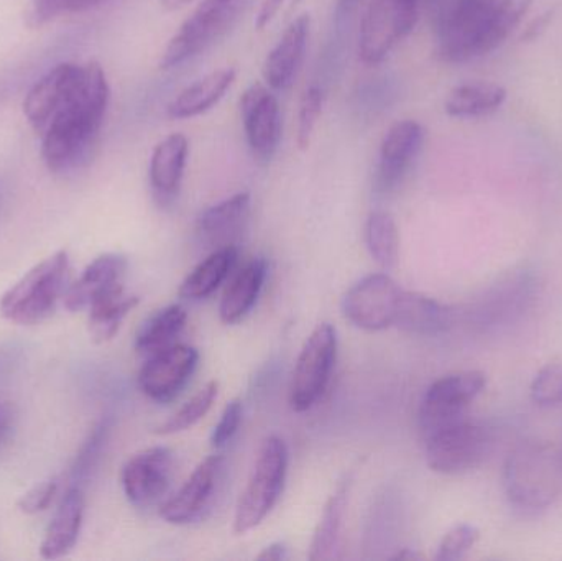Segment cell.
<instances>
[{
    "label": "cell",
    "instance_id": "39",
    "mask_svg": "<svg viewBox=\"0 0 562 561\" xmlns=\"http://www.w3.org/2000/svg\"><path fill=\"white\" fill-rule=\"evenodd\" d=\"M58 478H52V480L36 484V486H33L32 490L26 491V493L20 497V510L25 514L43 513V510L52 506L53 500H55L56 494H58Z\"/></svg>",
    "mask_w": 562,
    "mask_h": 561
},
{
    "label": "cell",
    "instance_id": "35",
    "mask_svg": "<svg viewBox=\"0 0 562 561\" xmlns=\"http://www.w3.org/2000/svg\"><path fill=\"white\" fill-rule=\"evenodd\" d=\"M324 94L321 86L311 85L304 89L301 96L300 111H297V137L296 144L301 150L310 147L311 138H313L314 128L319 121L321 112H323Z\"/></svg>",
    "mask_w": 562,
    "mask_h": 561
},
{
    "label": "cell",
    "instance_id": "3",
    "mask_svg": "<svg viewBox=\"0 0 562 561\" xmlns=\"http://www.w3.org/2000/svg\"><path fill=\"white\" fill-rule=\"evenodd\" d=\"M504 490L521 513H540L557 503L562 491V455L553 445L525 441L504 467Z\"/></svg>",
    "mask_w": 562,
    "mask_h": 561
},
{
    "label": "cell",
    "instance_id": "12",
    "mask_svg": "<svg viewBox=\"0 0 562 561\" xmlns=\"http://www.w3.org/2000/svg\"><path fill=\"white\" fill-rule=\"evenodd\" d=\"M403 289L386 273L357 282L342 300L344 316L357 328L382 332L395 325Z\"/></svg>",
    "mask_w": 562,
    "mask_h": 561
},
{
    "label": "cell",
    "instance_id": "29",
    "mask_svg": "<svg viewBox=\"0 0 562 561\" xmlns=\"http://www.w3.org/2000/svg\"><path fill=\"white\" fill-rule=\"evenodd\" d=\"M138 305V296L127 295L124 287L95 300L89 306V335L95 343L111 341L128 313Z\"/></svg>",
    "mask_w": 562,
    "mask_h": 561
},
{
    "label": "cell",
    "instance_id": "7",
    "mask_svg": "<svg viewBox=\"0 0 562 561\" xmlns=\"http://www.w3.org/2000/svg\"><path fill=\"white\" fill-rule=\"evenodd\" d=\"M425 0H372L359 32V55L379 65L415 30Z\"/></svg>",
    "mask_w": 562,
    "mask_h": 561
},
{
    "label": "cell",
    "instance_id": "24",
    "mask_svg": "<svg viewBox=\"0 0 562 561\" xmlns=\"http://www.w3.org/2000/svg\"><path fill=\"white\" fill-rule=\"evenodd\" d=\"M267 273H269V266L262 257L249 260L236 273L221 300L220 315L223 323L237 325L249 315L262 293Z\"/></svg>",
    "mask_w": 562,
    "mask_h": 561
},
{
    "label": "cell",
    "instance_id": "45",
    "mask_svg": "<svg viewBox=\"0 0 562 561\" xmlns=\"http://www.w3.org/2000/svg\"><path fill=\"white\" fill-rule=\"evenodd\" d=\"M551 13H544V16H541V19L537 20V23H535V26H530L528 29V38H535V36L538 35V33L543 32L544 29L548 26V22H550Z\"/></svg>",
    "mask_w": 562,
    "mask_h": 561
},
{
    "label": "cell",
    "instance_id": "10",
    "mask_svg": "<svg viewBox=\"0 0 562 561\" xmlns=\"http://www.w3.org/2000/svg\"><path fill=\"white\" fill-rule=\"evenodd\" d=\"M337 358L336 329L329 323L317 326L304 343L294 366L290 405L294 412L310 411L323 397Z\"/></svg>",
    "mask_w": 562,
    "mask_h": 561
},
{
    "label": "cell",
    "instance_id": "27",
    "mask_svg": "<svg viewBox=\"0 0 562 561\" xmlns=\"http://www.w3.org/2000/svg\"><path fill=\"white\" fill-rule=\"evenodd\" d=\"M507 101V89L494 82H468L456 86L445 102L451 117L477 119L494 114Z\"/></svg>",
    "mask_w": 562,
    "mask_h": 561
},
{
    "label": "cell",
    "instance_id": "32",
    "mask_svg": "<svg viewBox=\"0 0 562 561\" xmlns=\"http://www.w3.org/2000/svg\"><path fill=\"white\" fill-rule=\"evenodd\" d=\"M217 392H220V384L216 381L207 382L201 391H198L180 411L175 412L165 424L157 427L158 435H173L180 431L188 430V428L196 425L201 418L206 417L207 412L213 407L216 401Z\"/></svg>",
    "mask_w": 562,
    "mask_h": 561
},
{
    "label": "cell",
    "instance_id": "16",
    "mask_svg": "<svg viewBox=\"0 0 562 561\" xmlns=\"http://www.w3.org/2000/svg\"><path fill=\"white\" fill-rule=\"evenodd\" d=\"M224 473V458L207 457L198 464L187 483L160 506L161 519L173 526L196 523L210 510Z\"/></svg>",
    "mask_w": 562,
    "mask_h": 561
},
{
    "label": "cell",
    "instance_id": "44",
    "mask_svg": "<svg viewBox=\"0 0 562 561\" xmlns=\"http://www.w3.org/2000/svg\"><path fill=\"white\" fill-rule=\"evenodd\" d=\"M360 2H362V0H337V5H336L337 22H340V20L347 19V16H350V13H352L353 10H356L357 7L360 5Z\"/></svg>",
    "mask_w": 562,
    "mask_h": 561
},
{
    "label": "cell",
    "instance_id": "9",
    "mask_svg": "<svg viewBox=\"0 0 562 561\" xmlns=\"http://www.w3.org/2000/svg\"><path fill=\"white\" fill-rule=\"evenodd\" d=\"M426 463L435 473L464 474L487 458L491 434L484 425L468 417L425 437Z\"/></svg>",
    "mask_w": 562,
    "mask_h": 561
},
{
    "label": "cell",
    "instance_id": "8",
    "mask_svg": "<svg viewBox=\"0 0 562 561\" xmlns=\"http://www.w3.org/2000/svg\"><path fill=\"white\" fill-rule=\"evenodd\" d=\"M538 287V277L530 269L501 277L469 310V322L481 332H497L514 325L533 306Z\"/></svg>",
    "mask_w": 562,
    "mask_h": 561
},
{
    "label": "cell",
    "instance_id": "18",
    "mask_svg": "<svg viewBox=\"0 0 562 561\" xmlns=\"http://www.w3.org/2000/svg\"><path fill=\"white\" fill-rule=\"evenodd\" d=\"M311 16L307 13L296 16L280 36L263 65V78L276 91H284L293 85L303 66L310 42Z\"/></svg>",
    "mask_w": 562,
    "mask_h": 561
},
{
    "label": "cell",
    "instance_id": "17",
    "mask_svg": "<svg viewBox=\"0 0 562 561\" xmlns=\"http://www.w3.org/2000/svg\"><path fill=\"white\" fill-rule=\"evenodd\" d=\"M425 137V127L412 119L396 122L386 131L380 145L379 164H376V190L390 193L402 184L409 168L422 154Z\"/></svg>",
    "mask_w": 562,
    "mask_h": 561
},
{
    "label": "cell",
    "instance_id": "43",
    "mask_svg": "<svg viewBox=\"0 0 562 561\" xmlns=\"http://www.w3.org/2000/svg\"><path fill=\"white\" fill-rule=\"evenodd\" d=\"M10 427H12V408L5 402L0 401V444L9 434Z\"/></svg>",
    "mask_w": 562,
    "mask_h": 561
},
{
    "label": "cell",
    "instance_id": "41",
    "mask_svg": "<svg viewBox=\"0 0 562 561\" xmlns=\"http://www.w3.org/2000/svg\"><path fill=\"white\" fill-rule=\"evenodd\" d=\"M284 0H263L262 7H260L259 13H257L256 26L259 30L266 29L267 25L272 23V20L279 15L281 7H283Z\"/></svg>",
    "mask_w": 562,
    "mask_h": 561
},
{
    "label": "cell",
    "instance_id": "37",
    "mask_svg": "<svg viewBox=\"0 0 562 561\" xmlns=\"http://www.w3.org/2000/svg\"><path fill=\"white\" fill-rule=\"evenodd\" d=\"M481 539L477 527L471 524H461L449 530L439 543L435 559L439 561L462 560Z\"/></svg>",
    "mask_w": 562,
    "mask_h": 561
},
{
    "label": "cell",
    "instance_id": "38",
    "mask_svg": "<svg viewBox=\"0 0 562 561\" xmlns=\"http://www.w3.org/2000/svg\"><path fill=\"white\" fill-rule=\"evenodd\" d=\"M244 407L239 399H234L224 408L221 415L220 424L214 427L213 435H211V444L214 448H224L231 444L237 431H239L240 424H243Z\"/></svg>",
    "mask_w": 562,
    "mask_h": 561
},
{
    "label": "cell",
    "instance_id": "48",
    "mask_svg": "<svg viewBox=\"0 0 562 561\" xmlns=\"http://www.w3.org/2000/svg\"><path fill=\"white\" fill-rule=\"evenodd\" d=\"M5 198H7L5 187H3L2 183H0V214H2L3 206H5Z\"/></svg>",
    "mask_w": 562,
    "mask_h": 561
},
{
    "label": "cell",
    "instance_id": "23",
    "mask_svg": "<svg viewBox=\"0 0 562 561\" xmlns=\"http://www.w3.org/2000/svg\"><path fill=\"white\" fill-rule=\"evenodd\" d=\"M237 71L234 68H221L198 79L184 88L168 105V117L183 121L198 117L220 104L221 99L229 91L236 81Z\"/></svg>",
    "mask_w": 562,
    "mask_h": 561
},
{
    "label": "cell",
    "instance_id": "40",
    "mask_svg": "<svg viewBox=\"0 0 562 561\" xmlns=\"http://www.w3.org/2000/svg\"><path fill=\"white\" fill-rule=\"evenodd\" d=\"M535 0H502L501 2V22L507 35L512 30L520 25L525 13L533 5Z\"/></svg>",
    "mask_w": 562,
    "mask_h": 561
},
{
    "label": "cell",
    "instance_id": "31",
    "mask_svg": "<svg viewBox=\"0 0 562 561\" xmlns=\"http://www.w3.org/2000/svg\"><path fill=\"white\" fill-rule=\"evenodd\" d=\"M366 244L370 256L383 269H390L398 260V227L392 214L373 211L366 223Z\"/></svg>",
    "mask_w": 562,
    "mask_h": 561
},
{
    "label": "cell",
    "instance_id": "11",
    "mask_svg": "<svg viewBox=\"0 0 562 561\" xmlns=\"http://www.w3.org/2000/svg\"><path fill=\"white\" fill-rule=\"evenodd\" d=\"M487 378L481 371H461L445 375L429 385L419 407L423 437L468 417V408L484 392Z\"/></svg>",
    "mask_w": 562,
    "mask_h": 561
},
{
    "label": "cell",
    "instance_id": "47",
    "mask_svg": "<svg viewBox=\"0 0 562 561\" xmlns=\"http://www.w3.org/2000/svg\"><path fill=\"white\" fill-rule=\"evenodd\" d=\"M393 560H422V556H419V553L413 552V550L403 549L402 552H398L395 557H393Z\"/></svg>",
    "mask_w": 562,
    "mask_h": 561
},
{
    "label": "cell",
    "instance_id": "21",
    "mask_svg": "<svg viewBox=\"0 0 562 561\" xmlns=\"http://www.w3.org/2000/svg\"><path fill=\"white\" fill-rule=\"evenodd\" d=\"M188 155H190V142L183 134L168 135L151 152L148 177H150L155 200L161 206L170 204L180 193Z\"/></svg>",
    "mask_w": 562,
    "mask_h": 561
},
{
    "label": "cell",
    "instance_id": "1",
    "mask_svg": "<svg viewBox=\"0 0 562 561\" xmlns=\"http://www.w3.org/2000/svg\"><path fill=\"white\" fill-rule=\"evenodd\" d=\"M108 104V79L98 63H63L35 82L23 112L42 138L49 171L68 175L88 164Z\"/></svg>",
    "mask_w": 562,
    "mask_h": 561
},
{
    "label": "cell",
    "instance_id": "36",
    "mask_svg": "<svg viewBox=\"0 0 562 561\" xmlns=\"http://www.w3.org/2000/svg\"><path fill=\"white\" fill-rule=\"evenodd\" d=\"M109 2L112 0H35L32 12H30V23L43 25L58 16L88 12V10L98 9Z\"/></svg>",
    "mask_w": 562,
    "mask_h": 561
},
{
    "label": "cell",
    "instance_id": "49",
    "mask_svg": "<svg viewBox=\"0 0 562 561\" xmlns=\"http://www.w3.org/2000/svg\"><path fill=\"white\" fill-rule=\"evenodd\" d=\"M425 2L431 3V5H441L442 0H425Z\"/></svg>",
    "mask_w": 562,
    "mask_h": 561
},
{
    "label": "cell",
    "instance_id": "14",
    "mask_svg": "<svg viewBox=\"0 0 562 561\" xmlns=\"http://www.w3.org/2000/svg\"><path fill=\"white\" fill-rule=\"evenodd\" d=\"M200 361V352L188 345L170 346L150 356L138 372V388L158 404H168L187 388Z\"/></svg>",
    "mask_w": 562,
    "mask_h": 561
},
{
    "label": "cell",
    "instance_id": "2",
    "mask_svg": "<svg viewBox=\"0 0 562 561\" xmlns=\"http://www.w3.org/2000/svg\"><path fill=\"white\" fill-rule=\"evenodd\" d=\"M502 0H448L436 23V52L446 63H468L494 52L507 40Z\"/></svg>",
    "mask_w": 562,
    "mask_h": 561
},
{
    "label": "cell",
    "instance_id": "6",
    "mask_svg": "<svg viewBox=\"0 0 562 561\" xmlns=\"http://www.w3.org/2000/svg\"><path fill=\"white\" fill-rule=\"evenodd\" d=\"M288 450L279 437H270L260 448L252 476L237 504L234 532L237 536L259 527L272 513L283 493Z\"/></svg>",
    "mask_w": 562,
    "mask_h": 561
},
{
    "label": "cell",
    "instance_id": "15",
    "mask_svg": "<svg viewBox=\"0 0 562 561\" xmlns=\"http://www.w3.org/2000/svg\"><path fill=\"white\" fill-rule=\"evenodd\" d=\"M240 115L254 157L259 161L272 160L283 131L277 96L260 82L249 86L240 98Z\"/></svg>",
    "mask_w": 562,
    "mask_h": 561
},
{
    "label": "cell",
    "instance_id": "19",
    "mask_svg": "<svg viewBox=\"0 0 562 561\" xmlns=\"http://www.w3.org/2000/svg\"><path fill=\"white\" fill-rule=\"evenodd\" d=\"M250 207L252 198L247 191L207 207L196 224L201 243L213 250L236 246L237 239L249 223Z\"/></svg>",
    "mask_w": 562,
    "mask_h": 561
},
{
    "label": "cell",
    "instance_id": "26",
    "mask_svg": "<svg viewBox=\"0 0 562 561\" xmlns=\"http://www.w3.org/2000/svg\"><path fill=\"white\" fill-rule=\"evenodd\" d=\"M237 259H239L237 246L213 250L210 257L188 273L178 290V295L184 300H203L213 295L233 272Z\"/></svg>",
    "mask_w": 562,
    "mask_h": 561
},
{
    "label": "cell",
    "instance_id": "46",
    "mask_svg": "<svg viewBox=\"0 0 562 561\" xmlns=\"http://www.w3.org/2000/svg\"><path fill=\"white\" fill-rule=\"evenodd\" d=\"M161 7L168 12H173V10L184 9V7L190 5L194 0H160Z\"/></svg>",
    "mask_w": 562,
    "mask_h": 561
},
{
    "label": "cell",
    "instance_id": "22",
    "mask_svg": "<svg viewBox=\"0 0 562 561\" xmlns=\"http://www.w3.org/2000/svg\"><path fill=\"white\" fill-rule=\"evenodd\" d=\"M85 490L69 484L40 547L43 559H61L75 549L85 519Z\"/></svg>",
    "mask_w": 562,
    "mask_h": 561
},
{
    "label": "cell",
    "instance_id": "20",
    "mask_svg": "<svg viewBox=\"0 0 562 561\" xmlns=\"http://www.w3.org/2000/svg\"><path fill=\"white\" fill-rule=\"evenodd\" d=\"M125 270H127V259L121 254H104L92 260L81 277L69 285L65 296L66 308L69 312L89 310L95 300L124 287L122 279Z\"/></svg>",
    "mask_w": 562,
    "mask_h": 561
},
{
    "label": "cell",
    "instance_id": "42",
    "mask_svg": "<svg viewBox=\"0 0 562 561\" xmlns=\"http://www.w3.org/2000/svg\"><path fill=\"white\" fill-rule=\"evenodd\" d=\"M259 560H270V561H284L290 559V553H288L286 546L281 542L272 543V546L263 549V552L257 557Z\"/></svg>",
    "mask_w": 562,
    "mask_h": 561
},
{
    "label": "cell",
    "instance_id": "34",
    "mask_svg": "<svg viewBox=\"0 0 562 561\" xmlns=\"http://www.w3.org/2000/svg\"><path fill=\"white\" fill-rule=\"evenodd\" d=\"M531 401L543 408L562 405V358L548 362L531 382Z\"/></svg>",
    "mask_w": 562,
    "mask_h": 561
},
{
    "label": "cell",
    "instance_id": "33",
    "mask_svg": "<svg viewBox=\"0 0 562 561\" xmlns=\"http://www.w3.org/2000/svg\"><path fill=\"white\" fill-rule=\"evenodd\" d=\"M109 434H111V422H109V418H102V420L92 428L88 440L85 441L81 450H79L78 457H76L75 464H72L71 468L72 486H79L85 490V484L89 483L92 473H94L95 468H98L99 461H101L105 444H108L109 440Z\"/></svg>",
    "mask_w": 562,
    "mask_h": 561
},
{
    "label": "cell",
    "instance_id": "5",
    "mask_svg": "<svg viewBox=\"0 0 562 561\" xmlns=\"http://www.w3.org/2000/svg\"><path fill=\"white\" fill-rule=\"evenodd\" d=\"M254 0H203L161 53L160 66L173 69L220 42L237 25Z\"/></svg>",
    "mask_w": 562,
    "mask_h": 561
},
{
    "label": "cell",
    "instance_id": "4",
    "mask_svg": "<svg viewBox=\"0 0 562 561\" xmlns=\"http://www.w3.org/2000/svg\"><path fill=\"white\" fill-rule=\"evenodd\" d=\"M69 256L66 250L36 263L0 300L3 318L16 325H38L65 302L69 289Z\"/></svg>",
    "mask_w": 562,
    "mask_h": 561
},
{
    "label": "cell",
    "instance_id": "28",
    "mask_svg": "<svg viewBox=\"0 0 562 561\" xmlns=\"http://www.w3.org/2000/svg\"><path fill=\"white\" fill-rule=\"evenodd\" d=\"M187 310L181 305H168L158 310L138 329L135 351L144 358H150L177 345L178 338L187 326Z\"/></svg>",
    "mask_w": 562,
    "mask_h": 561
},
{
    "label": "cell",
    "instance_id": "13",
    "mask_svg": "<svg viewBox=\"0 0 562 561\" xmlns=\"http://www.w3.org/2000/svg\"><path fill=\"white\" fill-rule=\"evenodd\" d=\"M173 453L154 447L134 455L122 468L125 497L137 509H150L167 496L173 478Z\"/></svg>",
    "mask_w": 562,
    "mask_h": 561
},
{
    "label": "cell",
    "instance_id": "30",
    "mask_svg": "<svg viewBox=\"0 0 562 561\" xmlns=\"http://www.w3.org/2000/svg\"><path fill=\"white\" fill-rule=\"evenodd\" d=\"M347 490L340 486L327 501L321 516L319 526L314 532L311 542L310 556L313 561L336 559V549L339 546L340 527H342L344 513H346Z\"/></svg>",
    "mask_w": 562,
    "mask_h": 561
},
{
    "label": "cell",
    "instance_id": "25",
    "mask_svg": "<svg viewBox=\"0 0 562 561\" xmlns=\"http://www.w3.org/2000/svg\"><path fill=\"white\" fill-rule=\"evenodd\" d=\"M454 316L451 308L431 296L403 290L396 312L395 328L412 335L432 336L451 328Z\"/></svg>",
    "mask_w": 562,
    "mask_h": 561
}]
</instances>
